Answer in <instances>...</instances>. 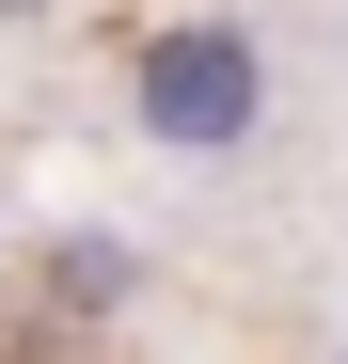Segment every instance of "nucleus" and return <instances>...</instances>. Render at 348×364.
<instances>
[{
  "mask_svg": "<svg viewBox=\"0 0 348 364\" xmlns=\"http://www.w3.org/2000/svg\"><path fill=\"white\" fill-rule=\"evenodd\" d=\"M127 95H143V143H174V159L269 143V48H254V16H174L127 64Z\"/></svg>",
  "mask_w": 348,
  "mask_h": 364,
  "instance_id": "f257e3e1",
  "label": "nucleus"
},
{
  "mask_svg": "<svg viewBox=\"0 0 348 364\" xmlns=\"http://www.w3.org/2000/svg\"><path fill=\"white\" fill-rule=\"evenodd\" d=\"M332 364H348V348H332Z\"/></svg>",
  "mask_w": 348,
  "mask_h": 364,
  "instance_id": "f03ea898",
  "label": "nucleus"
}]
</instances>
